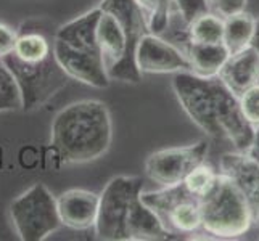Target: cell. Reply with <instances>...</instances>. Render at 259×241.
Masks as SVG:
<instances>
[{
	"label": "cell",
	"mask_w": 259,
	"mask_h": 241,
	"mask_svg": "<svg viewBox=\"0 0 259 241\" xmlns=\"http://www.w3.org/2000/svg\"><path fill=\"white\" fill-rule=\"evenodd\" d=\"M219 177V171L212 164L203 161L198 166H195L192 171L185 175L182 180V185L185 186V190L190 195H193L195 198L201 200L204 195H206L214 183H216Z\"/></svg>",
	"instance_id": "cell-20"
},
{
	"label": "cell",
	"mask_w": 259,
	"mask_h": 241,
	"mask_svg": "<svg viewBox=\"0 0 259 241\" xmlns=\"http://www.w3.org/2000/svg\"><path fill=\"white\" fill-rule=\"evenodd\" d=\"M184 37L200 43L224 42V18L212 10L195 18L184 29Z\"/></svg>",
	"instance_id": "cell-18"
},
{
	"label": "cell",
	"mask_w": 259,
	"mask_h": 241,
	"mask_svg": "<svg viewBox=\"0 0 259 241\" xmlns=\"http://www.w3.org/2000/svg\"><path fill=\"white\" fill-rule=\"evenodd\" d=\"M13 239H20V238H18L15 227L12 224L8 208L0 201V241H13Z\"/></svg>",
	"instance_id": "cell-26"
},
{
	"label": "cell",
	"mask_w": 259,
	"mask_h": 241,
	"mask_svg": "<svg viewBox=\"0 0 259 241\" xmlns=\"http://www.w3.org/2000/svg\"><path fill=\"white\" fill-rule=\"evenodd\" d=\"M190 65V73L200 77H214L227 61L230 52L224 42L200 43L182 37L177 43Z\"/></svg>",
	"instance_id": "cell-16"
},
{
	"label": "cell",
	"mask_w": 259,
	"mask_h": 241,
	"mask_svg": "<svg viewBox=\"0 0 259 241\" xmlns=\"http://www.w3.org/2000/svg\"><path fill=\"white\" fill-rule=\"evenodd\" d=\"M140 200L156 214L172 235H193L201 231L200 200L185 190L182 183L159 186L155 191H142Z\"/></svg>",
	"instance_id": "cell-8"
},
{
	"label": "cell",
	"mask_w": 259,
	"mask_h": 241,
	"mask_svg": "<svg viewBox=\"0 0 259 241\" xmlns=\"http://www.w3.org/2000/svg\"><path fill=\"white\" fill-rule=\"evenodd\" d=\"M136 63L142 76L176 74L181 71H190V65L181 47L153 32H147L140 39L136 53Z\"/></svg>",
	"instance_id": "cell-12"
},
{
	"label": "cell",
	"mask_w": 259,
	"mask_h": 241,
	"mask_svg": "<svg viewBox=\"0 0 259 241\" xmlns=\"http://www.w3.org/2000/svg\"><path fill=\"white\" fill-rule=\"evenodd\" d=\"M208 12H211L209 0H172V16L181 21L184 29L195 18Z\"/></svg>",
	"instance_id": "cell-22"
},
{
	"label": "cell",
	"mask_w": 259,
	"mask_h": 241,
	"mask_svg": "<svg viewBox=\"0 0 259 241\" xmlns=\"http://www.w3.org/2000/svg\"><path fill=\"white\" fill-rule=\"evenodd\" d=\"M97 24L105 73L111 80L139 84L142 74L136 63L140 39L148 29V16L136 0H102Z\"/></svg>",
	"instance_id": "cell-1"
},
{
	"label": "cell",
	"mask_w": 259,
	"mask_h": 241,
	"mask_svg": "<svg viewBox=\"0 0 259 241\" xmlns=\"http://www.w3.org/2000/svg\"><path fill=\"white\" fill-rule=\"evenodd\" d=\"M2 60L20 88L23 111L39 110L60 90H63L69 80L68 74L58 65L53 52L47 58L39 61H23L13 53Z\"/></svg>",
	"instance_id": "cell-5"
},
{
	"label": "cell",
	"mask_w": 259,
	"mask_h": 241,
	"mask_svg": "<svg viewBox=\"0 0 259 241\" xmlns=\"http://www.w3.org/2000/svg\"><path fill=\"white\" fill-rule=\"evenodd\" d=\"M171 18H172V0H156L155 10L148 16L150 32L161 35L169 28Z\"/></svg>",
	"instance_id": "cell-23"
},
{
	"label": "cell",
	"mask_w": 259,
	"mask_h": 241,
	"mask_svg": "<svg viewBox=\"0 0 259 241\" xmlns=\"http://www.w3.org/2000/svg\"><path fill=\"white\" fill-rule=\"evenodd\" d=\"M251 45L254 49H257V52H259V18H256V32H254V39H253Z\"/></svg>",
	"instance_id": "cell-30"
},
{
	"label": "cell",
	"mask_w": 259,
	"mask_h": 241,
	"mask_svg": "<svg viewBox=\"0 0 259 241\" xmlns=\"http://www.w3.org/2000/svg\"><path fill=\"white\" fill-rule=\"evenodd\" d=\"M218 77L232 93L240 97L248 88L259 84V52L249 45L240 52L230 53Z\"/></svg>",
	"instance_id": "cell-15"
},
{
	"label": "cell",
	"mask_w": 259,
	"mask_h": 241,
	"mask_svg": "<svg viewBox=\"0 0 259 241\" xmlns=\"http://www.w3.org/2000/svg\"><path fill=\"white\" fill-rule=\"evenodd\" d=\"M100 195L82 188H71L57 198V209L61 225L82 231L95 227Z\"/></svg>",
	"instance_id": "cell-14"
},
{
	"label": "cell",
	"mask_w": 259,
	"mask_h": 241,
	"mask_svg": "<svg viewBox=\"0 0 259 241\" xmlns=\"http://www.w3.org/2000/svg\"><path fill=\"white\" fill-rule=\"evenodd\" d=\"M256 32V16L242 10L224 16V43L230 53L240 52L253 43Z\"/></svg>",
	"instance_id": "cell-17"
},
{
	"label": "cell",
	"mask_w": 259,
	"mask_h": 241,
	"mask_svg": "<svg viewBox=\"0 0 259 241\" xmlns=\"http://www.w3.org/2000/svg\"><path fill=\"white\" fill-rule=\"evenodd\" d=\"M200 209L204 235L234 239L253 230V216L243 195L221 172L212 188L200 200Z\"/></svg>",
	"instance_id": "cell-4"
},
{
	"label": "cell",
	"mask_w": 259,
	"mask_h": 241,
	"mask_svg": "<svg viewBox=\"0 0 259 241\" xmlns=\"http://www.w3.org/2000/svg\"><path fill=\"white\" fill-rule=\"evenodd\" d=\"M111 140V113L98 100L71 103L52 122V150L63 164H82L102 158L110 150Z\"/></svg>",
	"instance_id": "cell-2"
},
{
	"label": "cell",
	"mask_w": 259,
	"mask_h": 241,
	"mask_svg": "<svg viewBox=\"0 0 259 241\" xmlns=\"http://www.w3.org/2000/svg\"><path fill=\"white\" fill-rule=\"evenodd\" d=\"M18 34L7 24H0V58H4L15 50Z\"/></svg>",
	"instance_id": "cell-27"
},
{
	"label": "cell",
	"mask_w": 259,
	"mask_h": 241,
	"mask_svg": "<svg viewBox=\"0 0 259 241\" xmlns=\"http://www.w3.org/2000/svg\"><path fill=\"white\" fill-rule=\"evenodd\" d=\"M139 4V7L147 13V16H150L155 10V5H156V0H136Z\"/></svg>",
	"instance_id": "cell-28"
},
{
	"label": "cell",
	"mask_w": 259,
	"mask_h": 241,
	"mask_svg": "<svg viewBox=\"0 0 259 241\" xmlns=\"http://www.w3.org/2000/svg\"><path fill=\"white\" fill-rule=\"evenodd\" d=\"M246 2L248 0H209L211 10L221 15L222 18L245 10Z\"/></svg>",
	"instance_id": "cell-25"
},
{
	"label": "cell",
	"mask_w": 259,
	"mask_h": 241,
	"mask_svg": "<svg viewBox=\"0 0 259 241\" xmlns=\"http://www.w3.org/2000/svg\"><path fill=\"white\" fill-rule=\"evenodd\" d=\"M21 95L16 80L4 60L0 58V113L18 111L21 110Z\"/></svg>",
	"instance_id": "cell-21"
},
{
	"label": "cell",
	"mask_w": 259,
	"mask_h": 241,
	"mask_svg": "<svg viewBox=\"0 0 259 241\" xmlns=\"http://www.w3.org/2000/svg\"><path fill=\"white\" fill-rule=\"evenodd\" d=\"M98 18L100 8L97 7L60 26L53 35L52 50L69 79L95 88H105L110 85V79L105 73L97 40Z\"/></svg>",
	"instance_id": "cell-3"
},
{
	"label": "cell",
	"mask_w": 259,
	"mask_h": 241,
	"mask_svg": "<svg viewBox=\"0 0 259 241\" xmlns=\"http://www.w3.org/2000/svg\"><path fill=\"white\" fill-rule=\"evenodd\" d=\"M8 212L21 241H42L61 227L57 198L44 183H35L16 196Z\"/></svg>",
	"instance_id": "cell-6"
},
{
	"label": "cell",
	"mask_w": 259,
	"mask_h": 241,
	"mask_svg": "<svg viewBox=\"0 0 259 241\" xmlns=\"http://www.w3.org/2000/svg\"><path fill=\"white\" fill-rule=\"evenodd\" d=\"M218 171L227 175L243 195L253 216V228L259 230V161L249 153L234 150L222 155Z\"/></svg>",
	"instance_id": "cell-13"
},
{
	"label": "cell",
	"mask_w": 259,
	"mask_h": 241,
	"mask_svg": "<svg viewBox=\"0 0 259 241\" xmlns=\"http://www.w3.org/2000/svg\"><path fill=\"white\" fill-rule=\"evenodd\" d=\"M144 191V180L136 175H118L100 193L95 235L108 241H127L131 209Z\"/></svg>",
	"instance_id": "cell-7"
},
{
	"label": "cell",
	"mask_w": 259,
	"mask_h": 241,
	"mask_svg": "<svg viewBox=\"0 0 259 241\" xmlns=\"http://www.w3.org/2000/svg\"><path fill=\"white\" fill-rule=\"evenodd\" d=\"M214 77H200L190 71H181L172 79V90L196 127L214 140H224L218 124Z\"/></svg>",
	"instance_id": "cell-9"
},
{
	"label": "cell",
	"mask_w": 259,
	"mask_h": 241,
	"mask_svg": "<svg viewBox=\"0 0 259 241\" xmlns=\"http://www.w3.org/2000/svg\"><path fill=\"white\" fill-rule=\"evenodd\" d=\"M257 239H259V235H257Z\"/></svg>",
	"instance_id": "cell-31"
},
{
	"label": "cell",
	"mask_w": 259,
	"mask_h": 241,
	"mask_svg": "<svg viewBox=\"0 0 259 241\" xmlns=\"http://www.w3.org/2000/svg\"><path fill=\"white\" fill-rule=\"evenodd\" d=\"M52 52V42H49L46 35L39 32H26L18 35L15 50L12 53L23 61H39L47 58Z\"/></svg>",
	"instance_id": "cell-19"
},
{
	"label": "cell",
	"mask_w": 259,
	"mask_h": 241,
	"mask_svg": "<svg viewBox=\"0 0 259 241\" xmlns=\"http://www.w3.org/2000/svg\"><path fill=\"white\" fill-rule=\"evenodd\" d=\"M240 98V105L245 118L249 121L253 127L259 126V84L253 85L251 88H248L246 92H243Z\"/></svg>",
	"instance_id": "cell-24"
},
{
	"label": "cell",
	"mask_w": 259,
	"mask_h": 241,
	"mask_svg": "<svg viewBox=\"0 0 259 241\" xmlns=\"http://www.w3.org/2000/svg\"><path fill=\"white\" fill-rule=\"evenodd\" d=\"M248 153L259 161V126H256V127H254V140H253L251 150H249Z\"/></svg>",
	"instance_id": "cell-29"
},
{
	"label": "cell",
	"mask_w": 259,
	"mask_h": 241,
	"mask_svg": "<svg viewBox=\"0 0 259 241\" xmlns=\"http://www.w3.org/2000/svg\"><path fill=\"white\" fill-rule=\"evenodd\" d=\"M214 92H216V114L222 138L229 140L235 151L248 153L254 140V127L245 118L240 98L232 93L218 76L214 77Z\"/></svg>",
	"instance_id": "cell-11"
},
{
	"label": "cell",
	"mask_w": 259,
	"mask_h": 241,
	"mask_svg": "<svg viewBox=\"0 0 259 241\" xmlns=\"http://www.w3.org/2000/svg\"><path fill=\"white\" fill-rule=\"evenodd\" d=\"M209 145L206 140H198L185 147L158 150L145 161V172L151 182L159 186L182 183L185 175L195 166L206 161Z\"/></svg>",
	"instance_id": "cell-10"
}]
</instances>
